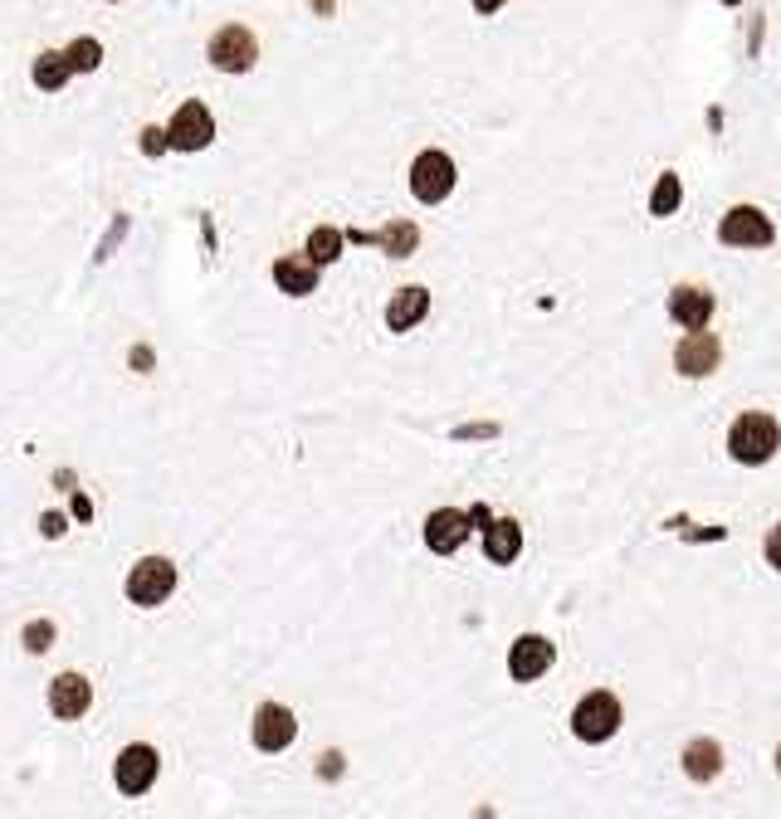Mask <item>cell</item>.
<instances>
[{"mask_svg":"<svg viewBox=\"0 0 781 819\" xmlns=\"http://www.w3.org/2000/svg\"><path fill=\"white\" fill-rule=\"evenodd\" d=\"M777 449H781L777 415H767V410H747V415L733 419V429H728L733 463H742V469H762V463L777 459Z\"/></svg>","mask_w":781,"mask_h":819,"instance_id":"cell-1","label":"cell"},{"mask_svg":"<svg viewBox=\"0 0 781 819\" xmlns=\"http://www.w3.org/2000/svg\"><path fill=\"white\" fill-rule=\"evenodd\" d=\"M620 722H626L620 698H616V692H606V688L586 692V698L572 708V736H576V742H586V746L610 742V736L620 732Z\"/></svg>","mask_w":781,"mask_h":819,"instance_id":"cell-2","label":"cell"},{"mask_svg":"<svg viewBox=\"0 0 781 819\" xmlns=\"http://www.w3.org/2000/svg\"><path fill=\"white\" fill-rule=\"evenodd\" d=\"M128 600L132 605H142V610H156V605H166L172 600V590H176V566L166 561V556H142L138 566L128 571Z\"/></svg>","mask_w":781,"mask_h":819,"instance_id":"cell-3","label":"cell"},{"mask_svg":"<svg viewBox=\"0 0 781 819\" xmlns=\"http://www.w3.org/2000/svg\"><path fill=\"white\" fill-rule=\"evenodd\" d=\"M455 181H459V171H455V162H449V152H440V146H425V152L411 162V196L421 205L449 200Z\"/></svg>","mask_w":781,"mask_h":819,"instance_id":"cell-4","label":"cell"},{"mask_svg":"<svg viewBox=\"0 0 781 819\" xmlns=\"http://www.w3.org/2000/svg\"><path fill=\"white\" fill-rule=\"evenodd\" d=\"M206 59L220 68V74H249L254 59H259L254 30H249V25H220L210 34V44H206Z\"/></svg>","mask_w":781,"mask_h":819,"instance_id":"cell-5","label":"cell"},{"mask_svg":"<svg viewBox=\"0 0 781 819\" xmlns=\"http://www.w3.org/2000/svg\"><path fill=\"white\" fill-rule=\"evenodd\" d=\"M156 771H162V756H156V746L147 742H132L118 751V761H112V785H118L122 795H147L156 785Z\"/></svg>","mask_w":781,"mask_h":819,"instance_id":"cell-6","label":"cell"},{"mask_svg":"<svg viewBox=\"0 0 781 819\" xmlns=\"http://www.w3.org/2000/svg\"><path fill=\"white\" fill-rule=\"evenodd\" d=\"M215 142V118H210V108L206 102H181L176 108V118L166 122V146L172 152H206V146Z\"/></svg>","mask_w":781,"mask_h":819,"instance_id":"cell-7","label":"cell"},{"mask_svg":"<svg viewBox=\"0 0 781 819\" xmlns=\"http://www.w3.org/2000/svg\"><path fill=\"white\" fill-rule=\"evenodd\" d=\"M718 239L728 249H767L777 239V225L767 220L757 205H733V210L723 215V225H718Z\"/></svg>","mask_w":781,"mask_h":819,"instance_id":"cell-8","label":"cell"},{"mask_svg":"<svg viewBox=\"0 0 781 819\" xmlns=\"http://www.w3.org/2000/svg\"><path fill=\"white\" fill-rule=\"evenodd\" d=\"M723 367V341L708 332H684L679 337V347H674V371L679 375H688V381H704V375H713Z\"/></svg>","mask_w":781,"mask_h":819,"instance_id":"cell-9","label":"cell"},{"mask_svg":"<svg viewBox=\"0 0 781 819\" xmlns=\"http://www.w3.org/2000/svg\"><path fill=\"white\" fill-rule=\"evenodd\" d=\"M293 736H299V717H293L284 702H259L254 708V746L264 751V756H274V751H289Z\"/></svg>","mask_w":781,"mask_h":819,"instance_id":"cell-10","label":"cell"},{"mask_svg":"<svg viewBox=\"0 0 781 819\" xmlns=\"http://www.w3.org/2000/svg\"><path fill=\"white\" fill-rule=\"evenodd\" d=\"M552 658H557L552 640H542V634H523V640H513V648H508V678H513V682H538L552 668Z\"/></svg>","mask_w":781,"mask_h":819,"instance_id":"cell-11","label":"cell"},{"mask_svg":"<svg viewBox=\"0 0 781 819\" xmlns=\"http://www.w3.org/2000/svg\"><path fill=\"white\" fill-rule=\"evenodd\" d=\"M713 313H718V298H713L708 288H698V283H679L670 293V317L684 332H704L713 323Z\"/></svg>","mask_w":781,"mask_h":819,"instance_id":"cell-12","label":"cell"},{"mask_svg":"<svg viewBox=\"0 0 781 819\" xmlns=\"http://www.w3.org/2000/svg\"><path fill=\"white\" fill-rule=\"evenodd\" d=\"M469 542V512L459 507H435L425 517V546L435 556H455L459 546Z\"/></svg>","mask_w":781,"mask_h":819,"instance_id":"cell-13","label":"cell"},{"mask_svg":"<svg viewBox=\"0 0 781 819\" xmlns=\"http://www.w3.org/2000/svg\"><path fill=\"white\" fill-rule=\"evenodd\" d=\"M88 708H94V682L84 674H59L50 682V712L59 717V722H78Z\"/></svg>","mask_w":781,"mask_h":819,"instance_id":"cell-14","label":"cell"},{"mask_svg":"<svg viewBox=\"0 0 781 819\" xmlns=\"http://www.w3.org/2000/svg\"><path fill=\"white\" fill-rule=\"evenodd\" d=\"M430 313V293L421 288V283H405V288L391 293L387 303V327L391 332H411V327H421Z\"/></svg>","mask_w":781,"mask_h":819,"instance_id":"cell-15","label":"cell"},{"mask_svg":"<svg viewBox=\"0 0 781 819\" xmlns=\"http://www.w3.org/2000/svg\"><path fill=\"white\" fill-rule=\"evenodd\" d=\"M274 283L289 298H308V293H318V264L308 254H284L274 259Z\"/></svg>","mask_w":781,"mask_h":819,"instance_id":"cell-16","label":"cell"},{"mask_svg":"<svg viewBox=\"0 0 781 819\" xmlns=\"http://www.w3.org/2000/svg\"><path fill=\"white\" fill-rule=\"evenodd\" d=\"M347 239H352V244H381L391 259H411L415 244H421V230H415L411 220H391L387 230H377V234H371V230H352Z\"/></svg>","mask_w":781,"mask_h":819,"instance_id":"cell-17","label":"cell"},{"mask_svg":"<svg viewBox=\"0 0 781 819\" xmlns=\"http://www.w3.org/2000/svg\"><path fill=\"white\" fill-rule=\"evenodd\" d=\"M518 552H523V527H518L513 517H493L489 527H484V556H489L493 566H513Z\"/></svg>","mask_w":781,"mask_h":819,"instance_id":"cell-18","label":"cell"},{"mask_svg":"<svg viewBox=\"0 0 781 819\" xmlns=\"http://www.w3.org/2000/svg\"><path fill=\"white\" fill-rule=\"evenodd\" d=\"M684 776L688 780H698V785H708V780H718V771H723V746L713 742V736H694V742L684 746Z\"/></svg>","mask_w":781,"mask_h":819,"instance_id":"cell-19","label":"cell"},{"mask_svg":"<svg viewBox=\"0 0 781 819\" xmlns=\"http://www.w3.org/2000/svg\"><path fill=\"white\" fill-rule=\"evenodd\" d=\"M69 59H64V50H44L40 59H35V84H40V94H59L64 84H69Z\"/></svg>","mask_w":781,"mask_h":819,"instance_id":"cell-20","label":"cell"},{"mask_svg":"<svg viewBox=\"0 0 781 819\" xmlns=\"http://www.w3.org/2000/svg\"><path fill=\"white\" fill-rule=\"evenodd\" d=\"M343 244H347L343 230H333V225H318V230L308 234V249H303V254H308L318 269H327V264H337V259H343Z\"/></svg>","mask_w":781,"mask_h":819,"instance_id":"cell-21","label":"cell"},{"mask_svg":"<svg viewBox=\"0 0 781 819\" xmlns=\"http://www.w3.org/2000/svg\"><path fill=\"white\" fill-rule=\"evenodd\" d=\"M679 200H684V186H679V176L674 171H664L660 181H654V196H650V215H674L679 210Z\"/></svg>","mask_w":781,"mask_h":819,"instance_id":"cell-22","label":"cell"},{"mask_svg":"<svg viewBox=\"0 0 781 819\" xmlns=\"http://www.w3.org/2000/svg\"><path fill=\"white\" fill-rule=\"evenodd\" d=\"M64 59H69L74 74H94V68L104 64V44H98L94 34H84V40H74L69 50H64Z\"/></svg>","mask_w":781,"mask_h":819,"instance_id":"cell-23","label":"cell"},{"mask_svg":"<svg viewBox=\"0 0 781 819\" xmlns=\"http://www.w3.org/2000/svg\"><path fill=\"white\" fill-rule=\"evenodd\" d=\"M50 644H54V624L50 620H30L25 624V648H30V654H44Z\"/></svg>","mask_w":781,"mask_h":819,"instance_id":"cell-24","label":"cell"},{"mask_svg":"<svg viewBox=\"0 0 781 819\" xmlns=\"http://www.w3.org/2000/svg\"><path fill=\"white\" fill-rule=\"evenodd\" d=\"M142 152L147 156H162L166 152V128H147L142 132Z\"/></svg>","mask_w":781,"mask_h":819,"instance_id":"cell-25","label":"cell"},{"mask_svg":"<svg viewBox=\"0 0 781 819\" xmlns=\"http://www.w3.org/2000/svg\"><path fill=\"white\" fill-rule=\"evenodd\" d=\"M762 552H767V566H772V571H781V522H777L772 532H767V546H762Z\"/></svg>","mask_w":781,"mask_h":819,"instance_id":"cell-26","label":"cell"},{"mask_svg":"<svg viewBox=\"0 0 781 819\" xmlns=\"http://www.w3.org/2000/svg\"><path fill=\"white\" fill-rule=\"evenodd\" d=\"M40 532H44V537H64V517H59V512H44Z\"/></svg>","mask_w":781,"mask_h":819,"instance_id":"cell-27","label":"cell"},{"mask_svg":"<svg viewBox=\"0 0 781 819\" xmlns=\"http://www.w3.org/2000/svg\"><path fill=\"white\" fill-rule=\"evenodd\" d=\"M508 0H474V10H479V15H493V10H503Z\"/></svg>","mask_w":781,"mask_h":819,"instance_id":"cell-28","label":"cell"},{"mask_svg":"<svg viewBox=\"0 0 781 819\" xmlns=\"http://www.w3.org/2000/svg\"><path fill=\"white\" fill-rule=\"evenodd\" d=\"M88 512H94V507H88V498L74 493V517H88Z\"/></svg>","mask_w":781,"mask_h":819,"instance_id":"cell-29","label":"cell"},{"mask_svg":"<svg viewBox=\"0 0 781 819\" xmlns=\"http://www.w3.org/2000/svg\"><path fill=\"white\" fill-rule=\"evenodd\" d=\"M777 776H781V746H777Z\"/></svg>","mask_w":781,"mask_h":819,"instance_id":"cell-30","label":"cell"},{"mask_svg":"<svg viewBox=\"0 0 781 819\" xmlns=\"http://www.w3.org/2000/svg\"><path fill=\"white\" fill-rule=\"evenodd\" d=\"M723 6H742V0H723Z\"/></svg>","mask_w":781,"mask_h":819,"instance_id":"cell-31","label":"cell"}]
</instances>
